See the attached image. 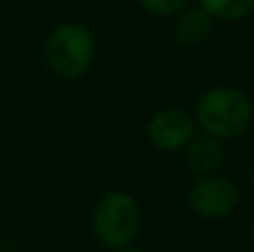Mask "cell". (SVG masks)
Returning <instances> with one entry per match:
<instances>
[{"label":"cell","mask_w":254,"mask_h":252,"mask_svg":"<svg viewBox=\"0 0 254 252\" xmlns=\"http://www.w3.org/2000/svg\"><path fill=\"white\" fill-rule=\"evenodd\" d=\"M198 125L214 138H234L252 123V103L239 89L216 87L198 101Z\"/></svg>","instance_id":"1"},{"label":"cell","mask_w":254,"mask_h":252,"mask_svg":"<svg viewBox=\"0 0 254 252\" xmlns=\"http://www.w3.org/2000/svg\"><path fill=\"white\" fill-rule=\"evenodd\" d=\"M45 58L61 78H78L94 58V36L85 25L67 22L52 31L45 45Z\"/></svg>","instance_id":"2"},{"label":"cell","mask_w":254,"mask_h":252,"mask_svg":"<svg viewBox=\"0 0 254 252\" xmlns=\"http://www.w3.org/2000/svg\"><path fill=\"white\" fill-rule=\"evenodd\" d=\"M140 212L136 201L125 192H112L98 201L94 210V230L98 239L110 248H125L136 237Z\"/></svg>","instance_id":"3"},{"label":"cell","mask_w":254,"mask_h":252,"mask_svg":"<svg viewBox=\"0 0 254 252\" xmlns=\"http://www.w3.org/2000/svg\"><path fill=\"white\" fill-rule=\"evenodd\" d=\"M190 203L194 212L205 219L228 217L239 203V190L225 177H205L192 188Z\"/></svg>","instance_id":"4"},{"label":"cell","mask_w":254,"mask_h":252,"mask_svg":"<svg viewBox=\"0 0 254 252\" xmlns=\"http://www.w3.org/2000/svg\"><path fill=\"white\" fill-rule=\"evenodd\" d=\"M149 141L161 150H179L188 145L194 134V121L188 112L170 107L149 121Z\"/></svg>","instance_id":"5"},{"label":"cell","mask_w":254,"mask_h":252,"mask_svg":"<svg viewBox=\"0 0 254 252\" xmlns=\"http://www.w3.org/2000/svg\"><path fill=\"white\" fill-rule=\"evenodd\" d=\"M221 161H223V145H221L219 138L210 136V134H203V136L188 143L185 163H188V168L194 174L207 177V174H212L219 168Z\"/></svg>","instance_id":"6"},{"label":"cell","mask_w":254,"mask_h":252,"mask_svg":"<svg viewBox=\"0 0 254 252\" xmlns=\"http://www.w3.org/2000/svg\"><path fill=\"white\" fill-rule=\"evenodd\" d=\"M212 25H214V18L207 11H203L201 7L185 9L179 13V20H176V38L185 47L201 45L212 34Z\"/></svg>","instance_id":"7"},{"label":"cell","mask_w":254,"mask_h":252,"mask_svg":"<svg viewBox=\"0 0 254 252\" xmlns=\"http://www.w3.org/2000/svg\"><path fill=\"white\" fill-rule=\"evenodd\" d=\"M201 9L212 18L239 20L254 11V0H201Z\"/></svg>","instance_id":"8"},{"label":"cell","mask_w":254,"mask_h":252,"mask_svg":"<svg viewBox=\"0 0 254 252\" xmlns=\"http://www.w3.org/2000/svg\"><path fill=\"white\" fill-rule=\"evenodd\" d=\"M140 4L154 16H174L188 9L190 0H140Z\"/></svg>","instance_id":"9"},{"label":"cell","mask_w":254,"mask_h":252,"mask_svg":"<svg viewBox=\"0 0 254 252\" xmlns=\"http://www.w3.org/2000/svg\"><path fill=\"white\" fill-rule=\"evenodd\" d=\"M116 252H140V250H136V248H129V246H125V248H119Z\"/></svg>","instance_id":"10"},{"label":"cell","mask_w":254,"mask_h":252,"mask_svg":"<svg viewBox=\"0 0 254 252\" xmlns=\"http://www.w3.org/2000/svg\"><path fill=\"white\" fill-rule=\"evenodd\" d=\"M252 239H254V221H252Z\"/></svg>","instance_id":"11"},{"label":"cell","mask_w":254,"mask_h":252,"mask_svg":"<svg viewBox=\"0 0 254 252\" xmlns=\"http://www.w3.org/2000/svg\"><path fill=\"white\" fill-rule=\"evenodd\" d=\"M252 181H254V170H252Z\"/></svg>","instance_id":"12"}]
</instances>
